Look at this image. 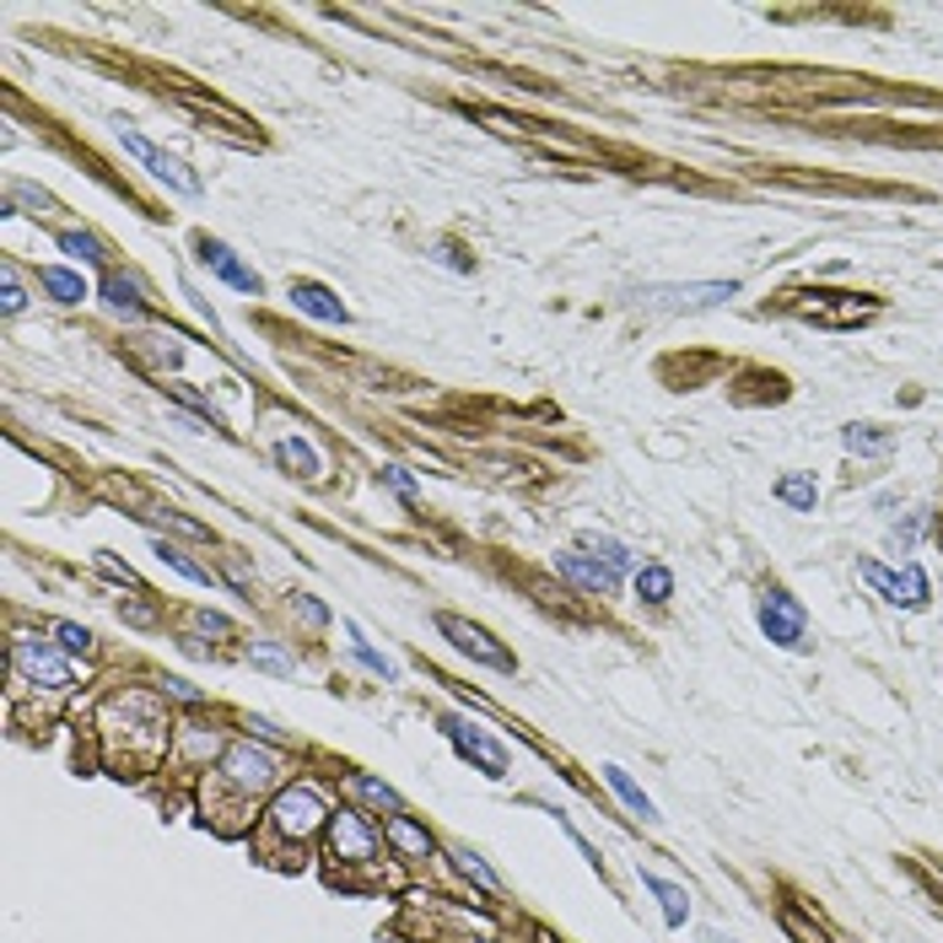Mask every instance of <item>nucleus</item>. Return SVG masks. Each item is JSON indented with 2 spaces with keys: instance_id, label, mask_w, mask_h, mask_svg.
I'll return each mask as SVG.
<instances>
[{
  "instance_id": "1",
  "label": "nucleus",
  "mask_w": 943,
  "mask_h": 943,
  "mask_svg": "<svg viewBox=\"0 0 943 943\" xmlns=\"http://www.w3.org/2000/svg\"><path fill=\"white\" fill-rule=\"evenodd\" d=\"M167 712L157 706V696L146 691H124L103 706V738H120L124 734V755L120 766H152L157 755L167 749Z\"/></svg>"
},
{
  "instance_id": "2",
  "label": "nucleus",
  "mask_w": 943,
  "mask_h": 943,
  "mask_svg": "<svg viewBox=\"0 0 943 943\" xmlns=\"http://www.w3.org/2000/svg\"><path fill=\"white\" fill-rule=\"evenodd\" d=\"M276 777H281V755H276V749H259L253 738H238V744L221 749V771H216V781L232 787L243 804L248 798H259L265 787H276Z\"/></svg>"
},
{
  "instance_id": "3",
  "label": "nucleus",
  "mask_w": 943,
  "mask_h": 943,
  "mask_svg": "<svg viewBox=\"0 0 943 943\" xmlns=\"http://www.w3.org/2000/svg\"><path fill=\"white\" fill-rule=\"evenodd\" d=\"M334 820L329 815V804L319 798V787H287L276 804H270V830L281 836V841H308L313 830H324V825Z\"/></svg>"
},
{
  "instance_id": "4",
  "label": "nucleus",
  "mask_w": 943,
  "mask_h": 943,
  "mask_svg": "<svg viewBox=\"0 0 943 943\" xmlns=\"http://www.w3.org/2000/svg\"><path fill=\"white\" fill-rule=\"evenodd\" d=\"M11 663H17V674L28 685H43V691H71L76 685V669L54 653L49 642H39V636H17L11 642Z\"/></svg>"
},
{
  "instance_id": "5",
  "label": "nucleus",
  "mask_w": 943,
  "mask_h": 943,
  "mask_svg": "<svg viewBox=\"0 0 943 943\" xmlns=\"http://www.w3.org/2000/svg\"><path fill=\"white\" fill-rule=\"evenodd\" d=\"M738 297V281H691V287H647L642 308H663V313H696V308H717Z\"/></svg>"
},
{
  "instance_id": "6",
  "label": "nucleus",
  "mask_w": 943,
  "mask_h": 943,
  "mask_svg": "<svg viewBox=\"0 0 943 943\" xmlns=\"http://www.w3.org/2000/svg\"><path fill=\"white\" fill-rule=\"evenodd\" d=\"M437 631H443L464 657H475V663H486V669H501V674L512 669V653L496 642L486 625H475V620H464V615H437Z\"/></svg>"
},
{
  "instance_id": "7",
  "label": "nucleus",
  "mask_w": 943,
  "mask_h": 943,
  "mask_svg": "<svg viewBox=\"0 0 943 943\" xmlns=\"http://www.w3.org/2000/svg\"><path fill=\"white\" fill-rule=\"evenodd\" d=\"M114 129H120V146H124V152H129V157H141V163H146V173H152V178H163L167 189H178V195H200V178H195L189 167L178 163V157H167V152H157V146H152L146 135H135V129H124V120L114 124Z\"/></svg>"
},
{
  "instance_id": "8",
  "label": "nucleus",
  "mask_w": 943,
  "mask_h": 943,
  "mask_svg": "<svg viewBox=\"0 0 943 943\" xmlns=\"http://www.w3.org/2000/svg\"><path fill=\"white\" fill-rule=\"evenodd\" d=\"M862 577L895 604V610H922L928 604V577L916 561H905L901 572H890V567H879V561H862Z\"/></svg>"
},
{
  "instance_id": "9",
  "label": "nucleus",
  "mask_w": 943,
  "mask_h": 943,
  "mask_svg": "<svg viewBox=\"0 0 943 943\" xmlns=\"http://www.w3.org/2000/svg\"><path fill=\"white\" fill-rule=\"evenodd\" d=\"M760 631L777 647H804V604L787 588H766V599H760Z\"/></svg>"
},
{
  "instance_id": "10",
  "label": "nucleus",
  "mask_w": 943,
  "mask_h": 943,
  "mask_svg": "<svg viewBox=\"0 0 943 943\" xmlns=\"http://www.w3.org/2000/svg\"><path fill=\"white\" fill-rule=\"evenodd\" d=\"M329 852L340 862H372L377 858V836H372V825L356 809H340L329 820Z\"/></svg>"
},
{
  "instance_id": "11",
  "label": "nucleus",
  "mask_w": 943,
  "mask_h": 943,
  "mask_svg": "<svg viewBox=\"0 0 943 943\" xmlns=\"http://www.w3.org/2000/svg\"><path fill=\"white\" fill-rule=\"evenodd\" d=\"M443 728H448L453 749H458L464 760H475V766H480L486 777H507V749H501V744H496L491 734H480V728H469L464 717H448Z\"/></svg>"
},
{
  "instance_id": "12",
  "label": "nucleus",
  "mask_w": 943,
  "mask_h": 943,
  "mask_svg": "<svg viewBox=\"0 0 943 943\" xmlns=\"http://www.w3.org/2000/svg\"><path fill=\"white\" fill-rule=\"evenodd\" d=\"M200 259H206V265L221 276V281H227V287L248 291V297H259V291H265V287H259V276H253V270H248L243 259L221 243V238H200Z\"/></svg>"
},
{
  "instance_id": "13",
  "label": "nucleus",
  "mask_w": 943,
  "mask_h": 943,
  "mask_svg": "<svg viewBox=\"0 0 943 943\" xmlns=\"http://www.w3.org/2000/svg\"><path fill=\"white\" fill-rule=\"evenodd\" d=\"M556 567L572 577L577 588H588V593H615V582H620L615 567H604L599 556H582V550H561V556H556Z\"/></svg>"
},
{
  "instance_id": "14",
  "label": "nucleus",
  "mask_w": 943,
  "mask_h": 943,
  "mask_svg": "<svg viewBox=\"0 0 943 943\" xmlns=\"http://www.w3.org/2000/svg\"><path fill=\"white\" fill-rule=\"evenodd\" d=\"M291 302H297L308 319H324V324H345V319H351L345 302H340L329 287H319V281H291Z\"/></svg>"
},
{
  "instance_id": "15",
  "label": "nucleus",
  "mask_w": 943,
  "mask_h": 943,
  "mask_svg": "<svg viewBox=\"0 0 943 943\" xmlns=\"http://www.w3.org/2000/svg\"><path fill=\"white\" fill-rule=\"evenodd\" d=\"M642 890H653L657 895L669 928H685V922H691V895H685L680 884H669V879H657V873H642Z\"/></svg>"
},
{
  "instance_id": "16",
  "label": "nucleus",
  "mask_w": 943,
  "mask_h": 943,
  "mask_svg": "<svg viewBox=\"0 0 943 943\" xmlns=\"http://www.w3.org/2000/svg\"><path fill=\"white\" fill-rule=\"evenodd\" d=\"M383 836H388V847H400L405 858H432V836H426L411 815H388Z\"/></svg>"
},
{
  "instance_id": "17",
  "label": "nucleus",
  "mask_w": 943,
  "mask_h": 943,
  "mask_svg": "<svg viewBox=\"0 0 943 943\" xmlns=\"http://www.w3.org/2000/svg\"><path fill=\"white\" fill-rule=\"evenodd\" d=\"M221 749V734L216 728H178V744H173V755L184 760V766H200Z\"/></svg>"
},
{
  "instance_id": "18",
  "label": "nucleus",
  "mask_w": 943,
  "mask_h": 943,
  "mask_svg": "<svg viewBox=\"0 0 943 943\" xmlns=\"http://www.w3.org/2000/svg\"><path fill=\"white\" fill-rule=\"evenodd\" d=\"M276 458L287 464L291 475H302V480H319V475H324V458L308 448L302 437H287V443H276Z\"/></svg>"
},
{
  "instance_id": "19",
  "label": "nucleus",
  "mask_w": 943,
  "mask_h": 943,
  "mask_svg": "<svg viewBox=\"0 0 943 943\" xmlns=\"http://www.w3.org/2000/svg\"><path fill=\"white\" fill-rule=\"evenodd\" d=\"M604 781H610V787H615V798H620V804H625V809H631V815H636V820H657L653 798H647V792H642V787H636V781L625 777V771H620V766H604Z\"/></svg>"
},
{
  "instance_id": "20",
  "label": "nucleus",
  "mask_w": 943,
  "mask_h": 943,
  "mask_svg": "<svg viewBox=\"0 0 943 943\" xmlns=\"http://www.w3.org/2000/svg\"><path fill=\"white\" fill-rule=\"evenodd\" d=\"M345 636H351V653H356V663H362V669H372L377 680H400V669H394V663H388V657H383L367 642V636H362V625H351V620H345Z\"/></svg>"
},
{
  "instance_id": "21",
  "label": "nucleus",
  "mask_w": 943,
  "mask_h": 943,
  "mask_svg": "<svg viewBox=\"0 0 943 943\" xmlns=\"http://www.w3.org/2000/svg\"><path fill=\"white\" fill-rule=\"evenodd\" d=\"M777 496L792 507V512H815V501H820V486H815V475H781L777 480Z\"/></svg>"
},
{
  "instance_id": "22",
  "label": "nucleus",
  "mask_w": 943,
  "mask_h": 943,
  "mask_svg": "<svg viewBox=\"0 0 943 943\" xmlns=\"http://www.w3.org/2000/svg\"><path fill=\"white\" fill-rule=\"evenodd\" d=\"M39 287L54 297V302H82L86 287L76 270H60V265H49V270H39Z\"/></svg>"
},
{
  "instance_id": "23",
  "label": "nucleus",
  "mask_w": 943,
  "mask_h": 943,
  "mask_svg": "<svg viewBox=\"0 0 943 943\" xmlns=\"http://www.w3.org/2000/svg\"><path fill=\"white\" fill-rule=\"evenodd\" d=\"M103 302H108L114 313H124V319H135V313H141V287H135L129 276H103Z\"/></svg>"
},
{
  "instance_id": "24",
  "label": "nucleus",
  "mask_w": 943,
  "mask_h": 943,
  "mask_svg": "<svg viewBox=\"0 0 943 943\" xmlns=\"http://www.w3.org/2000/svg\"><path fill=\"white\" fill-rule=\"evenodd\" d=\"M351 792H356L362 804H372V809H388V815H405V804H400V792H394V787H383V781H377V777H362V771H356V777H351Z\"/></svg>"
},
{
  "instance_id": "25",
  "label": "nucleus",
  "mask_w": 943,
  "mask_h": 943,
  "mask_svg": "<svg viewBox=\"0 0 943 943\" xmlns=\"http://www.w3.org/2000/svg\"><path fill=\"white\" fill-rule=\"evenodd\" d=\"M582 550H593L604 567H615V572H631V550L620 545V539H610V533H582Z\"/></svg>"
},
{
  "instance_id": "26",
  "label": "nucleus",
  "mask_w": 943,
  "mask_h": 943,
  "mask_svg": "<svg viewBox=\"0 0 943 943\" xmlns=\"http://www.w3.org/2000/svg\"><path fill=\"white\" fill-rule=\"evenodd\" d=\"M453 862H458V873H464V879H475V884H480L486 895H496V890H501V879H496V868H486V862H480V852H469V847H458V852H453Z\"/></svg>"
},
{
  "instance_id": "27",
  "label": "nucleus",
  "mask_w": 943,
  "mask_h": 943,
  "mask_svg": "<svg viewBox=\"0 0 943 943\" xmlns=\"http://www.w3.org/2000/svg\"><path fill=\"white\" fill-rule=\"evenodd\" d=\"M636 593H642L647 604H663V599L674 593V577L663 572V567H642V572H636Z\"/></svg>"
},
{
  "instance_id": "28",
  "label": "nucleus",
  "mask_w": 943,
  "mask_h": 943,
  "mask_svg": "<svg viewBox=\"0 0 943 943\" xmlns=\"http://www.w3.org/2000/svg\"><path fill=\"white\" fill-rule=\"evenodd\" d=\"M841 443H847L852 453H884L895 437H890V432H873V426H847V432H841Z\"/></svg>"
},
{
  "instance_id": "29",
  "label": "nucleus",
  "mask_w": 943,
  "mask_h": 943,
  "mask_svg": "<svg viewBox=\"0 0 943 943\" xmlns=\"http://www.w3.org/2000/svg\"><path fill=\"white\" fill-rule=\"evenodd\" d=\"M157 556H163V567H173L178 577H189V582H210V567H200V561H189L178 545H157Z\"/></svg>"
},
{
  "instance_id": "30",
  "label": "nucleus",
  "mask_w": 943,
  "mask_h": 943,
  "mask_svg": "<svg viewBox=\"0 0 943 943\" xmlns=\"http://www.w3.org/2000/svg\"><path fill=\"white\" fill-rule=\"evenodd\" d=\"M60 248H65L71 259H82V265H103V243H97L92 232H60Z\"/></svg>"
},
{
  "instance_id": "31",
  "label": "nucleus",
  "mask_w": 943,
  "mask_h": 943,
  "mask_svg": "<svg viewBox=\"0 0 943 943\" xmlns=\"http://www.w3.org/2000/svg\"><path fill=\"white\" fill-rule=\"evenodd\" d=\"M17 206L49 210V206H54V200H49L43 189H33V184H22V178H11V184H6V210H17Z\"/></svg>"
},
{
  "instance_id": "32",
  "label": "nucleus",
  "mask_w": 943,
  "mask_h": 943,
  "mask_svg": "<svg viewBox=\"0 0 943 943\" xmlns=\"http://www.w3.org/2000/svg\"><path fill=\"white\" fill-rule=\"evenodd\" d=\"M6 287H0V308H6V319H17L22 308H28V291H22V281H17V270L6 265V276H0Z\"/></svg>"
},
{
  "instance_id": "33",
  "label": "nucleus",
  "mask_w": 943,
  "mask_h": 943,
  "mask_svg": "<svg viewBox=\"0 0 943 943\" xmlns=\"http://www.w3.org/2000/svg\"><path fill=\"white\" fill-rule=\"evenodd\" d=\"M54 636H60V647H65V653H86V647H92V631H86V625H71V620H60V625H54Z\"/></svg>"
},
{
  "instance_id": "34",
  "label": "nucleus",
  "mask_w": 943,
  "mask_h": 943,
  "mask_svg": "<svg viewBox=\"0 0 943 943\" xmlns=\"http://www.w3.org/2000/svg\"><path fill=\"white\" fill-rule=\"evenodd\" d=\"M291 615H302L308 625H329V610L313 599V593H297V599H291Z\"/></svg>"
},
{
  "instance_id": "35",
  "label": "nucleus",
  "mask_w": 943,
  "mask_h": 943,
  "mask_svg": "<svg viewBox=\"0 0 943 943\" xmlns=\"http://www.w3.org/2000/svg\"><path fill=\"white\" fill-rule=\"evenodd\" d=\"M195 631H210V636H232V620L210 615V610H195Z\"/></svg>"
},
{
  "instance_id": "36",
  "label": "nucleus",
  "mask_w": 943,
  "mask_h": 943,
  "mask_svg": "<svg viewBox=\"0 0 943 943\" xmlns=\"http://www.w3.org/2000/svg\"><path fill=\"white\" fill-rule=\"evenodd\" d=\"M383 486H388V491H394V496H405V501H411V496H415V480H411V475H405V469H394V464L383 469Z\"/></svg>"
},
{
  "instance_id": "37",
  "label": "nucleus",
  "mask_w": 943,
  "mask_h": 943,
  "mask_svg": "<svg viewBox=\"0 0 943 943\" xmlns=\"http://www.w3.org/2000/svg\"><path fill=\"white\" fill-rule=\"evenodd\" d=\"M248 657H253L259 669H276V674H287V669H291V663L276 653V647H248Z\"/></svg>"
},
{
  "instance_id": "38",
  "label": "nucleus",
  "mask_w": 943,
  "mask_h": 943,
  "mask_svg": "<svg viewBox=\"0 0 943 943\" xmlns=\"http://www.w3.org/2000/svg\"><path fill=\"white\" fill-rule=\"evenodd\" d=\"M248 734H253V738H270V744H287V734H281L270 717H248Z\"/></svg>"
},
{
  "instance_id": "39",
  "label": "nucleus",
  "mask_w": 943,
  "mask_h": 943,
  "mask_svg": "<svg viewBox=\"0 0 943 943\" xmlns=\"http://www.w3.org/2000/svg\"><path fill=\"white\" fill-rule=\"evenodd\" d=\"M163 696H178V701H189V706H200V691L189 680H163Z\"/></svg>"
},
{
  "instance_id": "40",
  "label": "nucleus",
  "mask_w": 943,
  "mask_h": 943,
  "mask_svg": "<svg viewBox=\"0 0 943 943\" xmlns=\"http://www.w3.org/2000/svg\"><path fill=\"white\" fill-rule=\"evenodd\" d=\"M97 567H103V572L114 577V582H135V572H129V567H120V561H114L108 550H97Z\"/></svg>"
},
{
  "instance_id": "41",
  "label": "nucleus",
  "mask_w": 943,
  "mask_h": 943,
  "mask_svg": "<svg viewBox=\"0 0 943 943\" xmlns=\"http://www.w3.org/2000/svg\"><path fill=\"white\" fill-rule=\"evenodd\" d=\"M124 615L135 620V625H152V620H157V610H146V604H124Z\"/></svg>"
}]
</instances>
